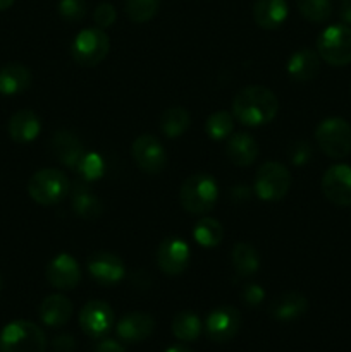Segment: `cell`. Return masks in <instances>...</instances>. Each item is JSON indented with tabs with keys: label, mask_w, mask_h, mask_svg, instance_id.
Wrapping results in <instances>:
<instances>
[{
	"label": "cell",
	"mask_w": 351,
	"mask_h": 352,
	"mask_svg": "<svg viewBox=\"0 0 351 352\" xmlns=\"http://www.w3.org/2000/svg\"><path fill=\"white\" fill-rule=\"evenodd\" d=\"M241 327V315L233 306H220L213 309L205 320V332L213 342H229L236 337Z\"/></svg>",
	"instance_id": "cell-11"
},
{
	"label": "cell",
	"mask_w": 351,
	"mask_h": 352,
	"mask_svg": "<svg viewBox=\"0 0 351 352\" xmlns=\"http://www.w3.org/2000/svg\"><path fill=\"white\" fill-rule=\"evenodd\" d=\"M191 124V116L184 107H169L160 117V129L167 138L182 136L189 129Z\"/></svg>",
	"instance_id": "cell-27"
},
{
	"label": "cell",
	"mask_w": 351,
	"mask_h": 352,
	"mask_svg": "<svg viewBox=\"0 0 351 352\" xmlns=\"http://www.w3.org/2000/svg\"><path fill=\"white\" fill-rule=\"evenodd\" d=\"M291 188V174L279 162H265L255 177V192L262 201H281Z\"/></svg>",
	"instance_id": "cell-8"
},
{
	"label": "cell",
	"mask_w": 351,
	"mask_h": 352,
	"mask_svg": "<svg viewBox=\"0 0 351 352\" xmlns=\"http://www.w3.org/2000/svg\"><path fill=\"white\" fill-rule=\"evenodd\" d=\"M160 0H124V10L133 23H148L157 16Z\"/></svg>",
	"instance_id": "cell-31"
},
{
	"label": "cell",
	"mask_w": 351,
	"mask_h": 352,
	"mask_svg": "<svg viewBox=\"0 0 351 352\" xmlns=\"http://www.w3.org/2000/svg\"><path fill=\"white\" fill-rule=\"evenodd\" d=\"M241 298H243L244 305L255 308V306L262 305V301L265 299V291L258 284H248L241 292Z\"/></svg>",
	"instance_id": "cell-37"
},
{
	"label": "cell",
	"mask_w": 351,
	"mask_h": 352,
	"mask_svg": "<svg viewBox=\"0 0 351 352\" xmlns=\"http://www.w3.org/2000/svg\"><path fill=\"white\" fill-rule=\"evenodd\" d=\"M72 210L78 217L85 220H96L102 217L103 205L98 196L89 189L88 182L79 179L72 186Z\"/></svg>",
	"instance_id": "cell-18"
},
{
	"label": "cell",
	"mask_w": 351,
	"mask_h": 352,
	"mask_svg": "<svg viewBox=\"0 0 351 352\" xmlns=\"http://www.w3.org/2000/svg\"><path fill=\"white\" fill-rule=\"evenodd\" d=\"M9 136L16 143H31L41 131L40 119L31 110H19L9 119Z\"/></svg>",
	"instance_id": "cell-23"
},
{
	"label": "cell",
	"mask_w": 351,
	"mask_h": 352,
	"mask_svg": "<svg viewBox=\"0 0 351 352\" xmlns=\"http://www.w3.org/2000/svg\"><path fill=\"white\" fill-rule=\"evenodd\" d=\"M47 337L43 330L26 320L9 323L0 333V352H45Z\"/></svg>",
	"instance_id": "cell-4"
},
{
	"label": "cell",
	"mask_w": 351,
	"mask_h": 352,
	"mask_svg": "<svg viewBox=\"0 0 351 352\" xmlns=\"http://www.w3.org/2000/svg\"><path fill=\"white\" fill-rule=\"evenodd\" d=\"M277 112V96L272 89L265 88V86H246L234 96V119L248 127H258L272 122Z\"/></svg>",
	"instance_id": "cell-1"
},
{
	"label": "cell",
	"mask_w": 351,
	"mask_h": 352,
	"mask_svg": "<svg viewBox=\"0 0 351 352\" xmlns=\"http://www.w3.org/2000/svg\"><path fill=\"white\" fill-rule=\"evenodd\" d=\"M79 325L88 337L100 339L114 325V311L107 302L89 301L79 313Z\"/></svg>",
	"instance_id": "cell-14"
},
{
	"label": "cell",
	"mask_w": 351,
	"mask_h": 352,
	"mask_svg": "<svg viewBox=\"0 0 351 352\" xmlns=\"http://www.w3.org/2000/svg\"><path fill=\"white\" fill-rule=\"evenodd\" d=\"M110 40L100 28H88L76 34L71 45V55L76 64L83 67H95L109 55Z\"/></svg>",
	"instance_id": "cell-7"
},
{
	"label": "cell",
	"mask_w": 351,
	"mask_h": 352,
	"mask_svg": "<svg viewBox=\"0 0 351 352\" xmlns=\"http://www.w3.org/2000/svg\"><path fill=\"white\" fill-rule=\"evenodd\" d=\"M317 54L334 67L351 64V28L348 24L326 28L317 40Z\"/></svg>",
	"instance_id": "cell-5"
},
{
	"label": "cell",
	"mask_w": 351,
	"mask_h": 352,
	"mask_svg": "<svg viewBox=\"0 0 351 352\" xmlns=\"http://www.w3.org/2000/svg\"><path fill=\"white\" fill-rule=\"evenodd\" d=\"M47 280L52 287L58 289V291H71L81 280V268L76 258L71 254L62 253L57 254L50 263L47 265Z\"/></svg>",
	"instance_id": "cell-15"
},
{
	"label": "cell",
	"mask_w": 351,
	"mask_h": 352,
	"mask_svg": "<svg viewBox=\"0 0 351 352\" xmlns=\"http://www.w3.org/2000/svg\"><path fill=\"white\" fill-rule=\"evenodd\" d=\"M315 141L327 157L346 158L351 153V126L341 117H329L317 127Z\"/></svg>",
	"instance_id": "cell-6"
},
{
	"label": "cell",
	"mask_w": 351,
	"mask_h": 352,
	"mask_svg": "<svg viewBox=\"0 0 351 352\" xmlns=\"http://www.w3.org/2000/svg\"><path fill=\"white\" fill-rule=\"evenodd\" d=\"M50 148L54 157L62 165L69 167L72 172H78L79 165H81L83 158L86 155V150L83 146L81 140L74 133H71V131H58V133H55V136L52 138Z\"/></svg>",
	"instance_id": "cell-16"
},
{
	"label": "cell",
	"mask_w": 351,
	"mask_h": 352,
	"mask_svg": "<svg viewBox=\"0 0 351 352\" xmlns=\"http://www.w3.org/2000/svg\"><path fill=\"white\" fill-rule=\"evenodd\" d=\"M74 346H76L74 339H72L71 336H67V333L55 337L54 340L55 352H72L74 351Z\"/></svg>",
	"instance_id": "cell-38"
},
{
	"label": "cell",
	"mask_w": 351,
	"mask_h": 352,
	"mask_svg": "<svg viewBox=\"0 0 351 352\" xmlns=\"http://www.w3.org/2000/svg\"><path fill=\"white\" fill-rule=\"evenodd\" d=\"M88 12V6L85 0H61L58 2V16L65 23H79L85 19Z\"/></svg>",
	"instance_id": "cell-34"
},
{
	"label": "cell",
	"mask_w": 351,
	"mask_h": 352,
	"mask_svg": "<svg viewBox=\"0 0 351 352\" xmlns=\"http://www.w3.org/2000/svg\"><path fill=\"white\" fill-rule=\"evenodd\" d=\"M172 333L182 342H193L202 333V320L191 311H181L172 320Z\"/></svg>",
	"instance_id": "cell-29"
},
{
	"label": "cell",
	"mask_w": 351,
	"mask_h": 352,
	"mask_svg": "<svg viewBox=\"0 0 351 352\" xmlns=\"http://www.w3.org/2000/svg\"><path fill=\"white\" fill-rule=\"evenodd\" d=\"M71 191L67 175L58 168H41L31 175L28 182V195L41 206L57 205Z\"/></svg>",
	"instance_id": "cell-3"
},
{
	"label": "cell",
	"mask_w": 351,
	"mask_h": 352,
	"mask_svg": "<svg viewBox=\"0 0 351 352\" xmlns=\"http://www.w3.org/2000/svg\"><path fill=\"white\" fill-rule=\"evenodd\" d=\"M286 69H288V74L292 81H312L320 71V57L312 48H301V50L291 55Z\"/></svg>",
	"instance_id": "cell-21"
},
{
	"label": "cell",
	"mask_w": 351,
	"mask_h": 352,
	"mask_svg": "<svg viewBox=\"0 0 351 352\" xmlns=\"http://www.w3.org/2000/svg\"><path fill=\"white\" fill-rule=\"evenodd\" d=\"M0 289H2V278H0Z\"/></svg>",
	"instance_id": "cell-43"
},
{
	"label": "cell",
	"mask_w": 351,
	"mask_h": 352,
	"mask_svg": "<svg viewBox=\"0 0 351 352\" xmlns=\"http://www.w3.org/2000/svg\"><path fill=\"white\" fill-rule=\"evenodd\" d=\"M96 352H124V347L114 339H103L96 346Z\"/></svg>",
	"instance_id": "cell-39"
},
{
	"label": "cell",
	"mask_w": 351,
	"mask_h": 352,
	"mask_svg": "<svg viewBox=\"0 0 351 352\" xmlns=\"http://www.w3.org/2000/svg\"><path fill=\"white\" fill-rule=\"evenodd\" d=\"M233 129L234 116L231 112H226V110L213 112L212 116H209V119L205 122V133L213 141L227 140L231 136V133H233Z\"/></svg>",
	"instance_id": "cell-30"
},
{
	"label": "cell",
	"mask_w": 351,
	"mask_h": 352,
	"mask_svg": "<svg viewBox=\"0 0 351 352\" xmlns=\"http://www.w3.org/2000/svg\"><path fill=\"white\" fill-rule=\"evenodd\" d=\"M191 250L179 237H167L157 250V265L169 277H178L189 267Z\"/></svg>",
	"instance_id": "cell-10"
},
{
	"label": "cell",
	"mask_w": 351,
	"mask_h": 352,
	"mask_svg": "<svg viewBox=\"0 0 351 352\" xmlns=\"http://www.w3.org/2000/svg\"><path fill=\"white\" fill-rule=\"evenodd\" d=\"M88 274L102 287H114L123 280L126 268H124L123 260L117 254L109 253V251H100V253L89 256Z\"/></svg>",
	"instance_id": "cell-12"
},
{
	"label": "cell",
	"mask_w": 351,
	"mask_h": 352,
	"mask_svg": "<svg viewBox=\"0 0 351 352\" xmlns=\"http://www.w3.org/2000/svg\"><path fill=\"white\" fill-rule=\"evenodd\" d=\"M14 3V0H0V10H7L10 9Z\"/></svg>",
	"instance_id": "cell-42"
},
{
	"label": "cell",
	"mask_w": 351,
	"mask_h": 352,
	"mask_svg": "<svg viewBox=\"0 0 351 352\" xmlns=\"http://www.w3.org/2000/svg\"><path fill=\"white\" fill-rule=\"evenodd\" d=\"M308 301L299 292H286L277 296L270 305V315L279 322H291L298 316L305 315Z\"/></svg>",
	"instance_id": "cell-25"
},
{
	"label": "cell",
	"mask_w": 351,
	"mask_h": 352,
	"mask_svg": "<svg viewBox=\"0 0 351 352\" xmlns=\"http://www.w3.org/2000/svg\"><path fill=\"white\" fill-rule=\"evenodd\" d=\"M38 313L45 325L55 329V327H62L69 322L72 315V302L62 294L48 296L41 301Z\"/></svg>",
	"instance_id": "cell-24"
},
{
	"label": "cell",
	"mask_w": 351,
	"mask_h": 352,
	"mask_svg": "<svg viewBox=\"0 0 351 352\" xmlns=\"http://www.w3.org/2000/svg\"><path fill=\"white\" fill-rule=\"evenodd\" d=\"M298 10L310 23H326L332 16V3L330 0H298Z\"/></svg>",
	"instance_id": "cell-32"
},
{
	"label": "cell",
	"mask_w": 351,
	"mask_h": 352,
	"mask_svg": "<svg viewBox=\"0 0 351 352\" xmlns=\"http://www.w3.org/2000/svg\"><path fill=\"white\" fill-rule=\"evenodd\" d=\"M133 160L145 174L157 175L167 165V153L160 141L151 134H141L133 141L131 146Z\"/></svg>",
	"instance_id": "cell-9"
},
{
	"label": "cell",
	"mask_w": 351,
	"mask_h": 352,
	"mask_svg": "<svg viewBox=\"0 0 351 352\" xmlns=\"http://www.w3.org/2000/svg\"><path fill=\"white\" fill-rule=\"evenodd\" d=\"M312 146H310L306 141H296V143L291 144L289 148V158L295 165L301 167V165H306L310 160H312Z\"/></svg>",
	"instance_id": "cell-36"
},
{
	"label": "cell",
	"mask_w": 351,
	"mask_h": 352,
	"mask_svg": "<svg viewBox=\"0 0 351 352\" xmlns=\"http://www.w3.org/2000/svg\"><path fill=\"white\" fill-rule=\"evenodd\" d=\"M116 330L119 339L124 342H141L153 333L155 320L148 313H129V315L120 318Z\"/></svg>",
	"instance_id": "cell-17"
},
{
	"label": "cell",
	"mask_w": 351,
	"mask_h": 352,
	"mask_svg": "<svg viewBox=\"0 0 351 352\" xmlns=\"http://www.w3.org/2000/svg\"><path fill=\"white\" fill-rule=\"evenodd\" d=\"M31 85V72L19 62H10L0 69V95L14 96L26 91Z\"/></svg>",
	"instance_id": "cell-22"
},
{
	"label": "cell",
	"mask_w": 351,
	"mask_h": 352,
	"mask_svg": "<svg viewBox=\"0 0 351 352\" xmlns=\"http://www.w3.org/2000/svg\"><path fill=\"white\" fill-rule=\"evenodd\" d=\"M76 174L79 175V179H83V181H86V182L100 179L103 174L102 157L96 153H88V151H86L85 158H83L81 165H79V168Z\"/></svg>",
	"instance_id": "cell-33"
},
{
	"label": "cell",
	"mask_w": 351,
	"mask_h": 352,
	"mask_svg": "<svg viewBox=\"0 0 351 352\" xmlns=\"http://www.w3.org/2000/svg\"><path fill=\"white\" fill-rule=\"evenodd\" d=\"M289 7L286 0H255L253 19L262 30H277L288 19Z\"/></svg>",
	"instance_id": "cell-19"
},
{
	"label": "cell",
	"mask_w": 351,
	"mask_h": 352,
	"mask_svg": "<svg viewBox=\"0 0 351 352\" xmlns=\"http://www.w3.org/2000/svg\"><path fill=\"white\" fill-rule=\"evenodd\" d=\"M217 198H219V186L209 174L189 175L179 189L182 208L193 215H206L212 212Z\"/></svg>",
	"instance_id": "cell-2"
},
{
	"label": "cell",
	"mask_w": 351,
	"mask_h": 352,
	"mask_svg": "<svg viewBox=\"0 0 351 352\" xmlns=\"http://www.w3.org/2000/svg\"><path fill=\"white\" fill-rule=\"evenodd\" d=\"M231 261H233L234 270L241 277H251L260 268V254L250 243L234 244L233 253H231Z\"/></svg>",
	"instance_id": "cell-26"
},
{
	"label": "cell",
	"mask_w": 351,
	"mask_h": 352,
	"mask_svg": "<svg viewBox=\"0 0 351 352\" xmlns=\"http://www.w3.org/2000/svg\"><path fill=\"white\" fill-rule=\"evenodd\" d=\"M339 17L344 24H351V0H341L339 3Z\"/></svg>",
	"instance_id": "cell-40"
},
{
	"label": "cell",
	"mask_w": 351,
	"mask_h": 352,
	"mask_svg": "<svg viewBox=\"0 0 351 352\" xmlns=\"http://www.w3.org/2000/svg\"><path fill=\"white\" fill-rule=\"evenodd\" d=\"M322 191L330 203L337 206H351V167L332 165L322 177Z\"/></svg>",
	"instance_id": "cell-13"
},
{
	"label": "cell",
	"mask_w": 351,
	"mask_h": 352,
	"mask_svg": "<svg viewBox=\"0 0 351 352\" xmlns=\"http://www.w3.org/2000/svg\"><path fill=\"white\" fill-rule=\"evenodd\" d=\"M93 19H95L96 26H98L100 30H107V28L112 26L117 19L116 7L109 2L98 3L95 9V12H93Z\"/></svg>",
	"instance_id": "cell-35"
},
{
	"label": "cell",
	"mask_w": 351,
	"mask_h": 352,
	"mask_svg": "<svg viewBox=\"0 0 351 352\" xmlns=\"http://www.w3.org/2000/svg\"><path fill=\"white\" fill-rule=\"evenodd\" d=\"M193 237L203 248H217L224 239L222 223L210 217H203L193 229Z\"/></svg>",
	"instance_id": "cell-28"
},
{
	"label": "cell",
	"mask_w": 351,
	"mask_h": 352,
	"mask_svg": "<svg viewBox=\"0 0 351 352\" xmlns=\"http://www.w3.org/2000/svg\"><path fill=\"white\" fill-rule=\"evenodd\" d=\"M165 352H193V351H189L188 347H184V346H174V347H169Z\"/></svg>",
	"instance_id": "cell-41"
},
{
	"label": "cell",
	"mask_w": 351,
	"mask_h": 352,
	"mask_svg": "<svg viewBox=\"0 0 351 352\" xmlns=\"http://www.w3.org/2000/svg\"><path fill=\"white\" fill-rule=\"evenodd\" d=\"M258 143L251 134L236 133L227 138L226 153L237 167H250L258 157Z\"/></svg>",
	"instance_id": "cell-20"
}]
</instances>
